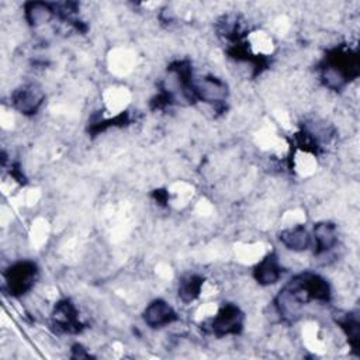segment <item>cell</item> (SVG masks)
Here are the masks:
<instances>
[{
    "label": "cell",
    "instance_id": "2",
    "mask_svg": "<svg viewBox=\"0 0 360 360\" xmlns=\"http://www.w3.org/2000/svg\"><path fill=\"white\" fill-rule=\"evenodd\" d=\"M191 90L195 98H200L205 103H222L228 96L226 84L214 76H205L193 80Z\"/></svg>",
    "mask_w": 360,
    "mask_h": 360
},
{
    "label": "cell",
    "instance_id": "5",
    "mask_svg": "<svg viewBox=\"0 0 360 360\" xmlns=\"http://www.w3.org/2000/svg\"><path fill=\"white\" fill-rule=\"evenodd\" d=\"M37 277V266L31 262H21L14 264L8 274L7 281L13 294H22L30 290Z\"/></svg>",
    "mask_w": 360,
    "mask_h": 360
},
{
    "label": "cell",
    "instance_id": "11",
    "mask_svg": "<svg viewBox=\"0 0 360 360\" xmlns=\"http://www.w3.org/2000/svg\"><path fill=\"white\" fill-rule=\"evenodd\" d=\"M55 319L69 332H77L80 329V323L76 319V309L69 301L58 302L55 308Z\"/></svg>",
    "mask_w": 360,
    "mask_h": 360
},
{
    "label": "cell",
    "instance_id": "3",
    "mask_svg": "<svg viewBox=\"0 0 360 360\" xmlns=\"http://www.w3.org/2000/svg\"><path fill=\"white\" fill-rule=\"evenodd\" d=\"M243 325V314L236 305L226 304L224 305L217 316H214L211 322V330L217 336L224 335H235L242 329Z\"/></svg>",
    "mask_w": 360,
    "mask_h": 360
},
{
    "label": "cell",
    "instance_id": "8",
    "mask_svg": "<svg viewBox=\"0 0 360 360\" xmlns=\"http://www.w3.org/2000/svg\"><path fill=\"white\" fill-rule=\"evenodd\" d=\"M314 239H315V252L322 253L329 250L336 243V228L330 222H319L314 226Z\"/></svg>",
    "mask_w": 360,
    "mask_h": 360
},
{
    "label": "cell",
    "instance_id": "7",
    "mask_svg": "<svg viewBox=\"0 0 360 360\" xmlns=\"http://www.w3.org/2000/svg\"><path fill=\"white\" fill-rule=\"evenodd\" d=\"M253 276L256 281L262 285H270L278 281L281 277V266L274 253H269L259 264L255 267Z\"/></svg>",
    "mask_w": 360,
    "mask_h": 360
},
{
    "label": "cell",
    "instance_id": "1",
    "mask_svg": "<svg viewBox=\"0 0 360 360\" xmlns=\"http://www.w3.org/2000/svg\"><path fill=\"white\" fill-rule=\"evenodd\" d=\"M359 75L357 55L350 51L335 49L326 56V65L322 68V80L330 89H340L352 77Z\"/></svg>",
    "mask_w": 360,
    "mask_h": 360
},
{
    "label": "cell",
    "instance_id": "6",
    "mask_svg": "<svg viewBox=\"0 0 360 360\" xmlns=\"http://www.w3.org/2000/svg\"><path fill=\"white\" fill-rule=\"evenodd\" d=\"M143 319L150 328H162L174 322L177 319V315L166 301L155 300L146 307L143 312Z\"/></svg>",
    "mask_w": 360,
    "mask_h": 360
},
{
    "label": "cell",
    "instance_id": "13",
    "mask_svg": "<svg viewBox=\"0 0 360 360\" xmlns=\"http://www.w3.org/2000/svg\"><path fill=\"white\" fill-rule=\"evenodd\" d=\"M340 325H342V328L345 329V332H346V335H347V339H349V342H350V345H352V347L353 349H356L357 347V345H359V321H357V316L356 315H346L345 316V319L343 321H340L339 322Z\"/></svg>",
    "mask_w": 360,
    "mask_h": 360
},
{
    "label": "cell",
    "instance_id": "12",
    "mask_svg": "<svg viewBox=\"0 0 360 360\" xmlns=\"http://www.w3.org/2000/svg\"><path fill=\"white\" fill-rule=\"evenodd\" d=\"M201 278L197 276H188L186 278H183L180 281V287H179V295L184 300V301H191L194 300L201 288Z\"/></svg>",
    "mask_w": 360,
    "mask_h": 360
},
{
    "label": "cell",
    "instance_id": "10",
    "mask_svg": "<svg viewBox=\"0 0 360 360\" xmlns=\"http://www.w3.org/2000/svg\"><path fill=\"white\" fill-rule=\"evenodd\" d=\"M24 10L27 21L34 27L48 22L53 14V8L48 3L42 1H30L25 4Z\"/></svg>",
    "mask_w": 360,
    "mask_h": 360
},
{
    "label": "cell",
    "instance_id": "9",
    "mask_svg": "<svg viewBox=\"0 0 360 360\" xmlns=\"http://www.w3.org/2000/svg\"><path fill=\"white\" fill-rule=\"evenodd\" d=\"M280 240L287 246L288 249L294 252H301L305 250L309 246V235L304 226H294L284 229L280 233Z\"/></svg>",
    "mask_w": 360,
    "mask_h": 360
},
{
    "label": "cell",
    "instance_id": "4",
    "mask_svg": "<svg viewBox=\"0 0 360 360\" xmlns=\"http://www.w3.org/2000/svg\"><path fill=\"white\" fill-rule=\"evenodd\" d=\"M44 98H45V94L42 89L35 83H28L18 87L11 96V101L15 110L27 115L35 114L42 105Z\"/></svg>",
    "mask_w": 360,
    "mask_h": 360
}]
</instances>
